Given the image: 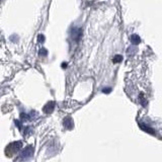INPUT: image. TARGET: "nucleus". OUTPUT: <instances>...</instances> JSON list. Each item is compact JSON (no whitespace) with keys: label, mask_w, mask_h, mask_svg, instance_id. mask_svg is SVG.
I'll list each match as a JSON object with an SVG mask.
<instances>
[{"label":"nucleus","mask_w":162,"mask_h":162,"mask_svg":"<svg viewBox=\"0 0 162 162\" xmlns=\"http://www.w3.org/2000/svg\"><path fill=\"white\" fill-rule=\"evenodd\" d=\"M38 40H39V42H44L45 41V36H44L43 35H39Z\"/></svg>","instance_id":"1a4fd4ad"},{"label":"nucleus","mask_w":162,"mask_h":162,"mask_svg":"<svg viewBox=\"0 0 162 162\" xmlns=\"http://www.w3.org/2000/svg\"><path fill=\"white\" fill-rule=\"evenodd\" d=\"M21 144L20 142H13V143H11L9 146H7L6 148V155L7 156H12L14 153H15V151L18 152V150L19 148H20Z\"/></svg>","instance_id":"f257e3e1"},{"label":"nucleus","mask_w":162,"mask_h":162,"mask_svg":"<svg viewBox=\"0 0 162 162\" xmlns=\"http://www.w3.org/2000/svg\"><path fill=\"white\" fill-rule=\"evenodd\" d=\"M123 61V57L121 55H116L114 58H112V62L114 63H120Z\"/></svg>","instance_id":"423d86ee"},{"label":"nucleus","mask_w":162,"mask_h":162,"mask_svg":"<svg viewBox=\"0 0 162 162\" xmlns=\"http://www.w3.org/2000/svg\"><path fill=\"white\" fill-rule=\"evenodd\" d=\"M66 66H67V63H63L62 64V68H66Z\"/></svg>","instance_id":"9b49d317"},{"label":"nucleus","mask_w":162,"mask_h":162,"mask_svg":"<svg viewBox=\"0 0 162 162\" xmlns=\"http://www.w3.org/2000/svg\"><path fill=\"white\" fill-rule=\"evenodd\" d=\"M47 54H48V52H47L46 49H42V50H40V55H42V56H46Z\"/></svg>","instance_id":"6e6552de"},{"label":"nucleus","mask_w":162,"mask_h":162,"mask_svg":"<svg viewBox=\"0 0 162 162\" xmlns=\"http://www.w3.org/2000/svg\"><path fill=\"white\" fill-rule=\"evenodd\" d=\"M131 42L133 43V45H139L141 43V39H140V36L138 35L134 34V35L131 36Z\"/></svg>","instance_id":"20e7f679"},{"label":"nucleus","mask_w":162,"mask_h":162,"mask_svg":"<svg viewBox=\"0 0 162 162\" xmlns=\"http://www.w3.org/2000/svg\"><path fill=\"white\" fill-rule=\"evenodd\" d=\"M81 36H82V31H81V28H75V26H73V28H71V38L73 39V41L78 42L80 40Z\"/></svg>","instance_id":"f03ea898"},{"label":"nucleus","mask_w":162,"mask_h":162,"mask_svg":"<svg viewBox=\"0 0 162 162\" xmlns=\"http://www.w3.org/2000/svg\"><path fill=\"white\" fill-rule=\"evenodd\" d=\"M54 105H55V104H54V102H52V101L49 102V104H47L46 107H44V110H45L46 112H51L54 109Z\"/></svg>","instance_id":"39448f33"},{"label":"nucleus","mask_w":162,"mask_h":162,"mask_svg":"<svg viewBox=\"0 0 162 162\" xmlns=\"http://www.w3.org/2000/svg\"><path fill=\"white\" fill-rule=\"evenodd\" d=\"M64 126H66L67 128H70L72 127V124H71V120H70V117H67V119H65L64 120Z\"/></svg>","instance_id":"0eeeda50"},{"label":"nucleus","mask_w":162,"mask_h":162,"mask_svg":"<svg viewBox=\"0 0 162 162\" xmlns=\"http://www.w3.org/2000/svg\"><path fill=\"white\" fill-rule=\"evenodd\" d=\"M110 91V88H104L102 89V92H104V93H109Z\"/></svg>","instance_id":"9d476101"},{"label":"nucleus","mask_w":162,"mask_h":162,"mask_svg":"<svg viewBox=\"0 0 162 162\" xmlns=\"http://www.w3.org/2000/svg\"><path fill=\"white\" fill-rule=\"evenodd\" d=\"M34 148L31 146H28V147H26V150H23V155H21V158H24V159H26L28 157H29L31 155V154L34 153Z\"/></svg>","instance_id":"7ed1b4c3"}]
</instances>
